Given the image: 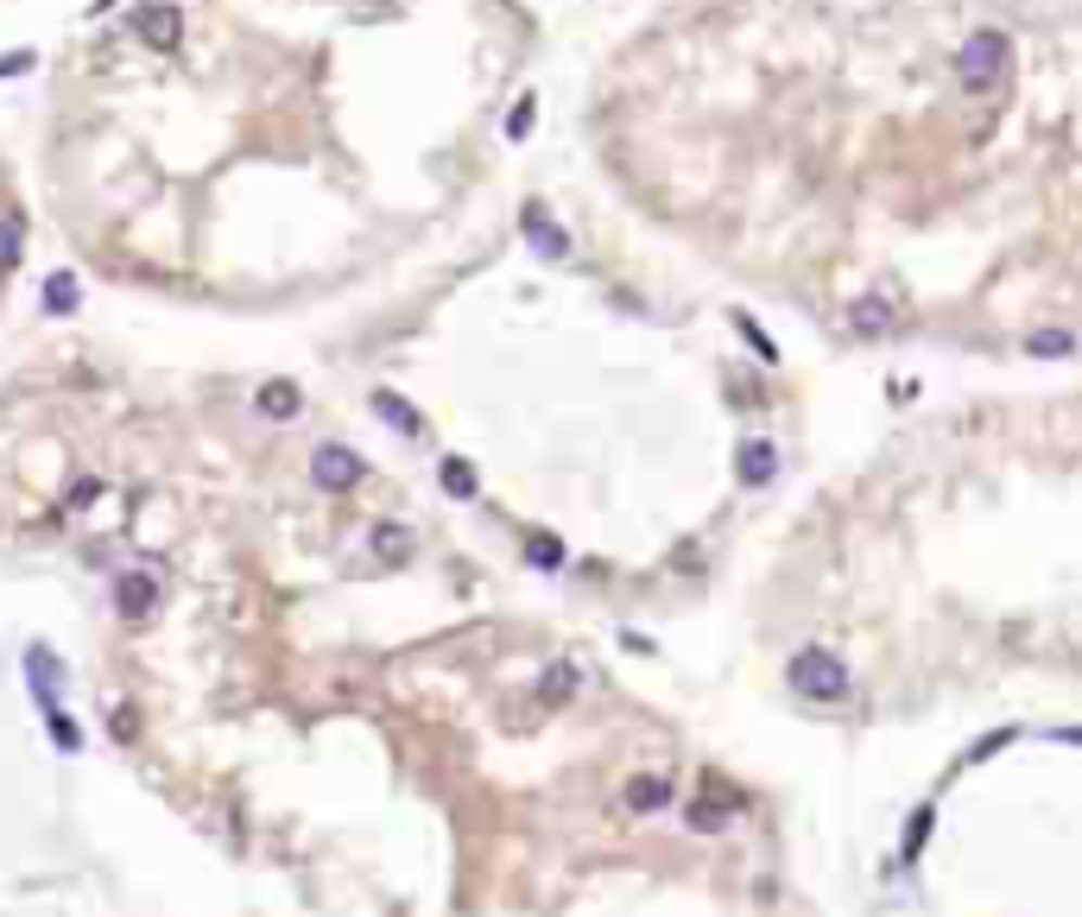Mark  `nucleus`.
<instances>
[{
    "label": "nucleus",
    "mask_w": 1082,
    "mask_h": 917,
    "mask_svg": "<svg viewBox=\"0 0 1082 917\" xmlns=\"http://www.w3.org/2000/svg\"><path fill=\"white\" fill-rule=\"evenodd\" d=\"M1007 76H1013V38L1001 26H975L963 38V51H956L963 95H994V89H1007Z\"/></svg>",
    "instance_id": "1"
},
{
    "label": "nucleus",
    "mask_w": 1082,
    "mask_h": 917,
    "mask_svg": "<svg viewBox=\"0 0 1082 917\" xmlns=\"http://www.w3.org/2000/svg\"><path fill=\"white\" fill-rule=\"evenodd\" d=\"M785 684H791V697L823 702V709H836V702L855 697V677H849V664L836 659L829 646H804V652H791V664H785Z\"/></svg>",
    "instance_id": "2"
},
{
    "label": "nucleus",
    "mask_w": 1082,
    "mask_h": 917,
    "mask_svg": "<svg viewBox=\"0 0 1082 917\" xmlns=\"http://www.w3.org/2000/svg\"><path fill=\"white\" fill-rule=\"evenodd\" d=\"M310 481H317L323 494H348V487L361 481V456L342 449V443H323V449L310 456Z\"/></svg>",
    "instance_id": "3"
},
{
    "label": "nucleus",
    "mask_w": 1082,
    "mask_h": 917,
    "mask_svg": "<svg viewBox=\"0 0 1082 917\" xmlns=\"http://www.w3.org/2000/svg\"><path fill=\"white\" fill-rule=\"evenodd\" d=\"M735 810H741V791H728L722 778H710V785H703V798L684 810V823H690V829H703V836H715V829H728V816H735Z\"/></svg>",
    "instance_id": "4"
},
{
    "label": "nucleus",
    "mask_w": 1082,
    "mask_h": 917,
    "mask_svg": "<svg viewBox=\"0 0 1082 917\" xmlns=\"http://www.w3.org/2000/svg\"><path fill=\"white\" fill-rule=\"evenodd\" d=\"M677 798V785L665 772H634L627 785H621V804L634 810V816H652V810H665Z\"/></svg>",
    "instance_id": "5"
},
{
    "label": "nucleus",
    "mask_w": 1082,
    "mask_h": 917,
    "mask_svg": "<svg viewBox=\"0 0 1082 917\" xmlns=\"http://www.w3.org/2000/svg\"><path fill=\"white\" fill-rule=\"evenodd\" d=\"M735 475H741L747 487H766V481L779 475V449H773L766 437H747L741 456H735Z\"/></svg>",
    "instance_id": "6"
},
{
    "label": "nucleus",
    "mask_w": 1082,
    "mask_h": 917,
    "mask_svg": "<svg viewBox=\"0 0 1082 917\" xmlns=\"http://www.w3.org/2000/svg\"><path fill=\"white\" fill-rule=\"evenodd\" d=\"M849 330L867 335V342H874V335H887V330H893V304H887L880 292H861L855 304H849Z\"/></svg>",
    "instance_id": "7"
},
{
    "label": "nucleus",
    "mask_w": 1082,
    "mask_h": 917,
    "mask_svg": "<svg viewBox=\"0 0 1082 917\" xmlns=\"http://www.w3.org/2000/svg\"><path fill=\"white\" fill-rule=\"evenodd\" d=\"M178 26H184L178 7H140L133 13V33L147 38V44H178Z\"/></svg>",
    "instance_id": "8"
},
{
    "label": "nucleus",
    "mask_w": 1082,
    "mask_h": 917,
    "mask_svg": "<svg viewBox=\"0 0 1082 917\" xmlns=\"http://www.w3.org/2000/svg\"><path fill=\"white\" fill-rule=\"evenodd\" d=\"M114 608H120L127 621H147L152 614V576H120V583H114Z\"/></svg>",
    "instance_id": "9"
},
{
    "label": "nucleus",
    "mask_w": 1082,
    "mask_h": 917,
    "mask_svg": "<svg viewBox=\"0 0 1082 917\" xmlns=\"http://www.w3.org/2000/svg\"><path fill=\"white\" fill-rule=\"evenodd\" d=\"M1026 355H1032V361H1064V355H1077V335L1070 330H1032L1026 335Z\"/></svg>",
    "instance_id": "10"
},
{
    "label": "nucleus",
    "mask_w": 1082,
    "mask_h": 917,
    "mask_svg": "<svg viewBox=\"0 0 1082 917\" xmlns=\"http://www.w3.org/2000/svg\"><path fill=\"white\" fill-rule=\"evenodd\" d=\"M373 557H380V563H406L411 557V532H399V525H373Z\"/></svg>",
    "instance_id": "11"
},
{
    "label": "nucleus",
    "mask_w": 1082,
    "mask_h": 917,
    "mask_svg": "<svg viewBox=\"0 0 1082 917\" xmlns=\"http://www.w3.org/2000/svg\"><path fill=\"white\" fill-rule=\"evenodd\" d=\"M931 816H937L931 804H918V810H912V823H905V861H918V854H925V836H931Z\"/></svg>",
    "instance_id": "12"
},
{
    "label": "nucleus",
    "mask_w": 1082,
    "mask_h": 917,
    "mask_svg": "<svg viewBox=\"0 0 1082 917\" xmlns=\"http://www.w3.org/2000/svg\"><path fill=\"white\" fill-rule=\"evenodd\" d=\"M373 411H380L393 431H418V411H411V405H399L393 393H373Z\"/></svg>",
    "instance_id": "13"
},
{
    "label": "nucleus",
    "mask_w": 1082,
    "mask_h": 917,
    "mask_svg": "<svg viewBox=\"0 0 1082 917\" xmlns=\"http://www.w3.org/2000/svg\"><path fill=\"white\" fill-rule=\"evenodd\" d=\"M260 411H272V418H292L298 411V386H285V380H272L260 393Z\"/></svg>",
    "instance_id": "14"
},
{
    "label": "nucleus",
    "mask_w": 1082,
    "mask_h": 917,
    "mask_svg": "<svg viewBox=\"0 0 1082 917\" xmlns=\"http://www.w3.org/2000/svg\"><path fill=\"white\" fill-rule=\"evenodd\" d=\"M570 690H576V664H551V671H545V684H538V697H545V702H563Z\"/></svg>",
    "instance_id": "15"
},
{
    "label": "nucleus",
    "mask_w": 1082,
    "mask_h": 917,
    "mask_svg": "<svg viewBox=\"0 0 1082 917\" xmlns=\"http://www.w3.org/2000/svg\"><path fill=\"white\" fill-rule=\"evenodd\" d=\"M444 487L469 500V494H475V469H469V462H444Z\"/></svg>",
    "instance_id": "16"
},
{
    "label": "nucleus",
    "mask_w": 1082,
    "mask_h": 917,
    "mask_svg": "<svg viewBox=\"0 0 1082 917\" xmlns=\"http://www.w3.org/2000/svg\"><path fill=\"white\" fill-rule=\"evenodd\" d=\"M532 563H538V570H558V563H563L558 538H532Z\"/></svg>",
    "instance_id": "17"
},
{
    "label": "nucleus",
    "mask_w": 1082,
    "mask_h": 917,
    "mask_svg": "<svg viewBox=\"0 0 1082 917\" xmlns=\"http://www.w3.org/2000/svg\"><path fill=\"white\" fill-rule=\"evenodd\" d=\"M44 304H51V310H71V304H76V285H71V279H58V285L44 292Z\"/></svg>",
    "instance_id": "18"
},
{
    "label": "nucleus",
    "mask_w": 1082,
    "mask_h": 917,
    "mask_svg": "<svg viewBox=\"0 0 1082 917\" xmlns=\"http://www.w3.org/2000/svg\"><path fill=\"white\" fill-rule=\"evenodd\" d=\"M1051 740H1070V747H1082V728H1051Z\"/></svg>",
    "instance_id": "19"
}]
</instances>
